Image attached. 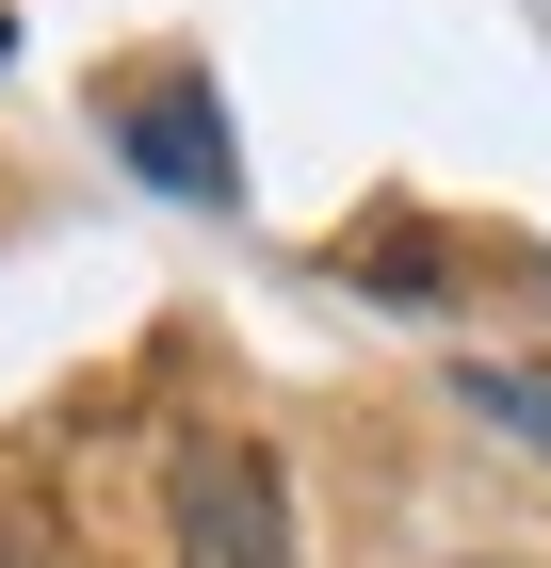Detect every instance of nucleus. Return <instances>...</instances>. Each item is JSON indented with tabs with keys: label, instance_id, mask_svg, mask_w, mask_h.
Masks as SVG:
<instances>
[{
	"label": "nucleus",
	"instance_id": "obj_1",
	"mask_svg": "<svg viewBox=\"0 0 551 568\" xmlns=\"http://www.w3.org/2000/svg\"><path fill=\"white\" fill-rule=\"evenodd\" d=\"M98 131L130 146V179H146V195H195V212L244 179V146H227V98L195 82V65H130V82L98 98Z\"/></svg>",
	"mask_w": 551,
	"mask_h": 568
},
{
	"label": "nucleus",
	"instance_id": "obj_2",
	"mask_svg": "<svg viewBox=\"0 0 551 568\" xmlns=\"http://www.w3.org/2000/svg\"><path fill=\"white\" fill-rule=\"evenodd\" d=\"M178 568H293V487L259 438H212L178 471Z\"/></svg>",
	"mask_w": 551,
	"mask_h": 568
},
{
	"label": "nucleus",
	"instance_id": "obj_3",
	"mask_svg": "<svg viewBox=\"0 0 551 568\" xmlns=\"http://www.w3.org/2000/svg\"><path fill=\"white\" fill-rule=\"evenodd\" d=\"M470 406H487L519 455H551V374H519V357H503V374H470Z\"/></svg>",
	"mask_w": 551,
	"mask_h": 568
},
{
	"label": "nucleus",
	"instance_id": "obj_4",
	"mask_svg": "<svg viewBox=\"0 0 551 568\" xmlns=\"http://www.w3.org/2000/svg\"><path fill=\"white\" fill-rule=\"evenodd\" d=\"M0 49H17V17H0Z\"/></svg>",
	"mask_w": 551,
	"mask_h": 568
}]
</instances>
